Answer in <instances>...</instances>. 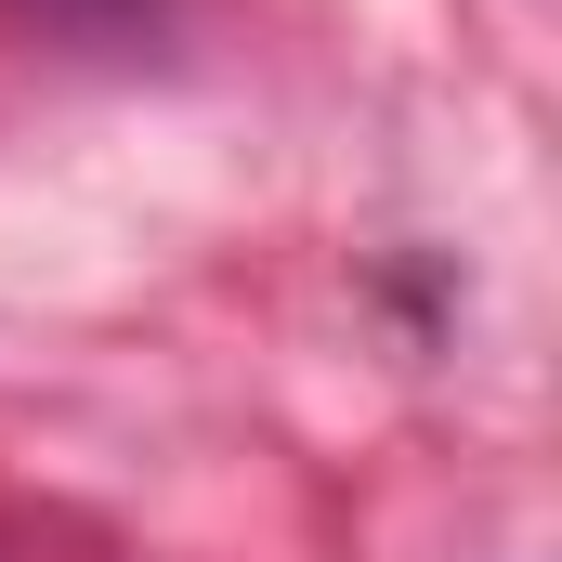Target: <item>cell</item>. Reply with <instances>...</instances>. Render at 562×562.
I'll return each instance as SVG.
<instances>
[{"label": "cell", "mask_w": 562, "mask_h": 562, "mask_svg": "<svg viewBox=\"0 0 562 562\" xmlns=\"http://www.w3.org/2000/svg\"><path fill=\"white\" fill-rule=\"evenodd\" d=\"M66 13H92V0H66Z\"/></svg>", "instance_id": "6da1fadb"}]
</instances>
